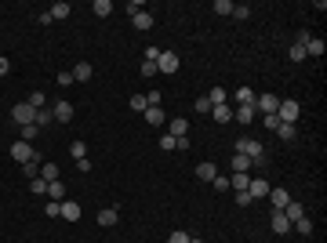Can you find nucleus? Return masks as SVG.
I'll use <instances>...</instances> for the list:
<instances>
[{
	"label": "nucleus",
	"instance_id": "obj_1",
	"mask_svg": "<svg viewBox=\"0 0 327 243\" xmlns=\"http://www.w3.org/2000/svg\"><path fill=\"white\" fill-rule=\"evenodd\" d=\"M236 152H240V156H248V160H251V167H258V171L269 164V156H265V145H262L258 138H251V135L236 138Z\"/></svg>",
	"mask_w": 327,
	"mask_h": 243
},
{
	"label": "nucleus",
	"instance_id": "obj_2",
	"mask_svg": "<svg viewBox=\"0 0 327 243\" xmlns=\"http://www.w3.org/2000/svg\"><path fill=\"white\" fill-rule=\"evenodd\" d=\"M298 116H302V105L295 98H280V105H276V120L280 124H295Z\"/></svg>",
	"mask_w": 327,
	"mask_h": 243
},
{
	"label": "nucleus",
	"instance_id": "obj_3",
	"mask_svg": "<svg viewBox=\"0 0 327 243\" xmlns=\"http://www.w3.org/2000/svg\"><path fill=\"white\" fill-rule=\"evenodd\" d=\"M11 120H15L18 127H26V124H36V109H33L29 102H18V105L11 109Z\"/></svg>",
	"mask_w": 327,
	"mask_h": 243
},
{
	"label": "nucleus",
	"instance_id": "obj_4",
	"mask_svg": "<svg viewBox=\"0 0 327 243\" xmlns=\"http://www.w3.org/2000/svg\"><path fill=\"white\" fill-rule=\"evenodd\" d=\"M11 156L18 160V164H29V160H40V156H36V149H33L29 142H22V138L11 145Z\"/></svg>",
	"mask_w": 327,
	"mask_h": 243
},
{
	"label": "nucleus",
	"instance_id": "obj_5",
	"mask_svg": "<svg viewBox=\"0 0 327 243\" xmlns=\"http://www.w3.org/2000/svg\"><path fill=\"white\" fill-rule=\"evenodd\" d=\"M276 105H280V98H276V95H255V113L273 116V113H276Z\"/></svg>",
	"mask_w": 327,
	"mask_h": 243
},
{
	"label": "nucleus",
	"instance_id": "obj_6",
	"mask_svg": "<svg viewBox=\"0 0 327 243\" xmlns=\"http://www.w3.org/2000/svg\"><path fill=\"white\" fill-rule=\"evenodd\" d=\"M269 204H273V211H283V207L291 204V192L280 189V185H273V189H269Z\"/></svg>",
	"mask_w": 327,
	"mask_h": 243
},
{
	"label": "nucleus",
	"instance_id": "obj_7",
	"mask_svg": "<svg viewBox=\"0 0 327 243\" xmlns=\"http://www.w3.org/2000/svg\"><path fill=\"white\" fill-rule=\"evenodd\" d=\"M58 218L62 222H80V204L76 200H62L58 204Z\"/></svg>",
	"mask_w": 327,
	"mask_h": 243
},
{
	"label": "nucleus",
	"instance_id": "obj_8",
	"mask_svg": "<svg viewBox=\"0 0 327 243\" xmlns=\"http://www.w3.org/2000/svg\"><path fill=\"white\" fill-rule=\"evenodd\" d=\"M51 116L58 120V124H69V120H73V102H66V98H58V102L51 105Z\"/></svg>",
	"mask_w": 327,
	"mask_h": 243
},
{
	"label": "nucleus",
	"instance_id": "obj_9",
	"mask_svg": "<svg viewBox=\"0 0 327 243\" xmlns=\"http://www.w3.org/2000/svg\"><path fill=\"white\" fill-rule=\"evenodd\" d=\"M156 69H160V73H178V55H175V51H160Z\"/></svg>",
	"mask_w": 327,
	"mask_h": 243
},
{
	"label": "nucleus",
	"instance_id": "obj_10",
	"mask_svg": "<svg viewBox=\"0 0 327 243\" xmlns=\"http://www.w3.org/2000/svg\"><path fill=\"white\" fill-rule=\"evenodd\" d=\"M69 73H73V84H76V80H80V84H88V80L95 76V69H91V62H76V65H73Z\"/></svg>",
	"mask_w": 327,
	"mask_h": 243
},
{
	"label": "nucleus",
	"instance_id": "obj_11",
	"mask_svg": "<svg viewBox=\"0 0 327 243\" xmlns=\"http://www.w3.org/2000/svg\"><path fill=\"white\" fill-rule=\"evenodd\" d=\"M269 229H273L276 236H283V232H291V222L283 218V211H273V218H269Z\"/></svg>",
	"mask_w": 327,
	"mask_h": 243
},
{
	"label": "nucleus",
	"instance_id": "obj_12",
	"mask_svg": "<svg viewBox=\"0 0 327 243\" xmlns=\"http://www.w3.org/2000/svg\"><path fill=\"white\" fill-rule=\"evenodd\" d=\"M215 174H218V167L211 164V160H203V164H196V178H200V182H208V185H211V182H215Z\"/></svg>",
	"mask_w": 327,
	"mask_h": 243
},
{
	"label": "nucleus",
	"instance_id": "obj_13",
	"mask_svg": "<svg viewBox=\"0 0 327 243\" xmlns=\"http://www.w3.org/2000/svg\"><path fill=\"white\" fill-rule=\"evenodd\" d=\"M269 182L265 178H251V185H248V192H251V200H262V196H269Z\"/></svg>",
	"mask_w": 327,
	"mask_h": 243
},
{
	"label": "nucleus",
	"instance_id": "obj_14",
	"mask_svg": "<svg viewBox=\"0 0 327 243\" xmlns=\"http://www.w3.org/2000/svg\"><path fill=\"white\" fill-rule=\"evenodd\" d=\"M233 116H236V124H255V116H258V113H255V105H236Z\"/></svg>",
	"mask_w": 327,
	"mask_h": 243
},
{
	"label": "nucleus",
	"instance_id": "obj_15",
	"mask_svg": "<svg viewBox=\"0 0 327 243\" xmlns=\"http://www.w3.org/2000/svg\"><path fill=\"white\" fill-rule=\"evenodd\" d=\"M48 200H55V204H62V200H66V185H62V178H58V182H48Z\"/></svg>",
	"mask_w": 327,
	"mask_h": 243
},
{
	"label": "nucleus",
	"instance_id": "obj_16",
	"mask_svg": "<svg viewBox=\"0 0 327 243\" xmlns=\"http://www.w3.org/2000/svg\"><path fill=\"white\" fill-rule=\"evenodd\" d=\"M131 26L142 29V33H149V29H153V15H149V11H138V15L131 18Z\"/></svg>",
	"mask_w": 327,
	"mask_h": 243
},
{
	"label": "nucleus",
	"instance_id": "obj_17",
	"mask_svg": "<svg viewBox=\"0 0 327 243\" xmlns=\"http://www.w3.org/2000/svg\"><path fill=\"white\" fill-rule=\"evenodd\" d=\"M208 102H211V109H215V105H226V102H229V91H226V87H211V91H208Z\"/></svg>",
	"mask_w": 327,
	"mask_h": 243
},
{
	"label": "nucleus",
	"instance_id": "obj_18",
	"mask_svg": "<svg viewBox=\"0 0 327 243\" xmlns=\"http://www.w3.org/2000/svg\"><path fill=\"white\" fill-rule=\"evenodd\" d=\"M116 222H120L116 207H102V211H98V225H106V229H109V225H116Z\"/></svg>",
	"mask_w": 327,
	"mask_h": 243
},
{
	"label": "nucleus",
	"instance_id": "obj_19",
	"mask_svg": "<svg viewBox=\"0 0 327 243\" xmlns=\"http://www.w3.org/2000/svg\"><path fill=\"white\" fill-rule=\"evenodd\" d=\"M233 102H236V105H255V91H251V87H236Z\"/></svg>",
	"mask_w": 327,
	"mask_h": 243
},
{
	"label": "nucleus",
	"instance_id": "obj_20",
	"mask_svg": "<svg viewBox=\"0 0 327 243\" xmlns=\"http://www.w3.org/2000/svg\"><path fill=\"white\" fill-rule=\"evenodd\" d=\"M146 124H149V127H160V124H163V109H160V105H149V109H146Z\"/></svg>",
	"mask_w": 327,
	"mask_h": 243
},
{
	"label": "nucleus",
	"instance_id": "obj_21",
	"mask_svg": "<svg viewBox=\"0 0 327 243\" xmlns=\"http://www.w3.org/2000/svg\"><path fill=\"white\" fill-rule=\"evenodd\" d=\"M302 214H305V207L298 204V200H291V204H288V207H283V218H288V222H298Z\"/></svg>",
	"mask_w": 327,
	"mask_h": 243
},
{
	"label": "nucleus",
	"instance_id": "obj_22",
	"mask_svg": "<svg viewBox=\"0 0 327 243\" xmlns=\"http://www.w3.org/2000/svg\"><path fill=\"white\" fill-rule=\"evenodd\" d=\"M168 135H175V138H186V135H189V124H186L182 116H175V120H171V127H168Z\"/></svg>",
	"mask_w": 327,
	"mask_h": 243
},
{
	"label": "nucleus",
	"instance_id": "obj_23",
	"mask_svg": "<svg viewBox=\"0 0 327 243\" xmlns=\"http://www.w3.org/2000/svg\"><path fill=\"white\" fill-rule=\"evenodd\" d=\"M211 116L218 120V124H229V120H233V105H229V102H226V105H215Z\"/></svg>",
	"mask_w": 327,
	"mask_h": 243
},
{
	"label": "nucleus",
	"instance_id": "obj_24",
	"mask_svg": "<svg viewBox=\"0 0 327 243\" xmlns=\"http://www.w3.org/2000/svg\"><path fill=\"white\" fill-rule=\"evenodd\" d=\"M302 48H305V55H313V58H320V55H323V40H316V36H309V40H305V44H302Z\"/></svg>",
	"mask_w": 327,
	"mask_h": 243
},
{
	"label": "nucleus",
	"instance_id": "obj_25",
	"mask_svg": "<svg viewBox=\"0 0 327 243\" xmlns=\"http://www.w3.org/2000/svg\"><path fill=\"white\" fill-rule=\"evenodd\" d=\"M69 15H73V8H69V4H66V0H58V4H55V8H51V22H55V18H58V22H62V18H69Z\"/></svg>",
	"mask_w": 327,
	"mask_h": 243
},
{
	"label": "nucleus",
	"instance_id": "obj_26",
	"mask_svg": "<svg viewBox=\"0 0 327 243\" xmlns=\"http://www.w3.org/2000/svg\"><path fill=\"white\" fill-rule=\"evenodd\" d=\"M40 178H44V182H58V167L44 160V164H40Z\"/></svg>",
	"mask_w": 327,
	"mask_h": 243
},
{
	"label": "nucleus",
	"instance_id": "obj_27",
	"mask_svg": "<svg viewBox=\"0 0 327 243\" xmlns=\"http://www.w3.org/2000/svg\"><path fill=\"white\" fill-rule=\"evenodd\" d=\"M91 11H95L98 18H109V15H113V4H109V0H95V4H91Z\"/></svg>",
	"mask_w": 327,
	"mask_h": 243
},
{
	"label": "nucleus",
	"instance_id": "obj_28",
	"mask_svg": "<svg viewBox=\"0 0 327 243\" xmlns=\"http://www.w3.org/2000/svg\"><path fill=\"white\" fill-rule=\"evenodd\" d=\"M40 164H44V160H29V164H22V174H26V178L33 182V178L40 174Z\"/></svg>",
	"mask_w": 327,
	"mask_h": 243
},
{
	"label": "nucleus",
	"instance_id": "obj_29",
	"mask_svg": "<svg viewBox=\"0 0 327 243\" xmlns=\"http://www.w3.org/2000/svg\"><path fill=\"white\" fill-rule=\"evenodd\" d=\"M29 192H33V196H48V182H44V178L36 174V178L29 182Z\"/></svg>",
	"mask_w": 327,
	"mask_h": 243
},
{
	"label": "nucleus",
	"instance_id": "obj_30",
	"mask_svg": "<svg viewBox=\"0 0 327 243\" xmlns=\"http://www.w3.org/2000/svg\"><path fill=\"white\" fill-rule=\"evenodd\" d=\"M236 171H243V174L251 171V160H248V156H240V152L233 156V174H236Z\"/></svg>",
	"mask_w": 327,
	"mask_h": 243
},
{
	"label": "nucleus",
	"instance_id": "obj_31",
	"mask_svg": "<svg viewBox=\"0 0 327 243\" xmlns=\"http://www.w3.org/2000/svg\"><path fill=\"white\" fill-rule=\"evenodd\" d=\"M295 229H298V236H313V218H305V214H302V218L295 222Z\"/></svg>",
	"mask_w": 327,
	"mask_h": 243
},
{
	"label": "nucleus",
	"instance_id": "obj_32",
	"mask_svg": "<svg viewBox=\"0 0 327 243\" xmlns=\"http://www.w3.org/2000/svg\"><path fill=\"white\" fill-rule=\"evenodd\" d=\"M276 135H280L283 142H295V135H298V131H295V124H280V127H276Z\"/></svg>",
	"mask_w": 327,
	"mask_h": 243
},
{
	"label": "nucleus",
	"instance_id": "obj_33",
	"mask_svg": "<svg viewBox=\"0 0 327 243\" xmlns=\"http://www.w3.org/2000/svg\"><path fill=\"white\" fill-rule=\"evenodd\" d=\"M48 124H55L51 109H36V127H48Z\"/></svg>",
	"mask_w": 327,
	"mask_h": 243
},
{
	"label": "nucleus",
	"instance_id": "obj_34",
	"mask_svg": "<svg viewBox=\"0 0 327 243\" xmlns=\"http://www.w3.org/2000/svg\"><path fill=\"white\" fill-rule=\"evenodd\" d=\"M288 55H291V62H305V58H309V55H305V48H302V44H295V40H291V51H288Z\"/></svg>",
	"mask_w": 327,
	"mask_h": 243
},
{
	"label": "nucleus",
	"instance_id": "obj_35",
	"mask_svg": "<svg viewBox=\"0 0 327 243\" xmlns=\"http://www.w3.org/2000/svg\"><path fill=\"white\" fill-rule=\"evenodd\" d=\"M128 105H131L135 113H146V109H149V102H146V95H131V102H128Z\"/></svg>",
	"mask_w": 327,
	"mask_h": 243
},
{
	"label": "nucleus",
	"instance_id": "obj_36",
	"mask_svg": "<svg viewBox=\"0 0 327 243\" xmlns=\"http://www.w3.org/2000/svg\"><path fill=\"white\" fill-rule=\"evenodd\" d=\"M36 135H40V127H36V124H26V127H22V135H18V138H22V142H29V145H33V138H36Z\"/></svg>",
	"mask_w": 327,
	"mask_h": 243
},
{
	"label": "nucleus",
	"instance_id": "obj_37",
	"mask_svg": "<svg viewBox=\"0 0 327 243\" xmlns=\"http://www.w3.org/2000/svg\"><path fill=\"white\" fill-rule=\"evenodd\" d=\"M193 109H196L200 116H208V113H211V102H208V95H200V98L193 102Z\"/></svg>",
	"mask_w": 327,
	"mask_h": 243
},
{
	"label": "nucleus",
	"instance_id": "obj_38",
	"mask_svg": "<svg viewBox=\"0 0 327 243\" xmlns=\"http://www.w3.org/2000/svg\"><path fill=\"white\" fill-rule=\"evenodd\" d=\"M69 156H73V160H84V156H88V145H84V142H73V145H69Z\"/></svg>",
	"mask_w": 327,
	"mask_h": 243
},
{
	"label": "nucleus",
	"instance_id": "obj_39",
	"mask_svg": "<svg viewBox=\"0 0 327 243\" xmlns=\"http://www.w3.org/2000/svg\"><path fill=\"white\" fill-rule=\"evenodd\" d=\"M211 11H215V15H233V4H229V0H215Z\"/></svg>",
	"mask_w": 327,
	"mask_h": 243
},
{
	"label": "nucleus",
	"instance_id": "obj_40",
	"mask_svg": "<svg viewBox=\"0 0 327 243\" xmlns=\"http://www.w3.org/2000/svg\"><path fill=\"white\" fill-rule=\"evenodd\" d=\"M233 18H236V22L251 18V8H248V4H233Z\"/></svg>",
	"mask_w": 327,
	"mask_h": 243
},
{
	"label": "nucleus",
	"instance_id": "obj_41",
	"mask_svg": "<svg viewBox=\"0 0 327 243\" xmlns=\"http://www.w3.org/2000/svg\"><path fill=\"white\" fill-rule=\"evenodd\" d=\"M29 105H33V109H48V95L33 91V95H29Z\"/></svg>",
	"mask_w": 327,
	"mask_h": 243
},
{
	"label": "nucleus",
	"instance_id": "obj_42",
	"mask_svg": "<svg viewBox=\"0 0 327 243\" xmlns=\"http://www.w3.org/2000/svg\"><path fill=\"white\" fill-rule=\"evenodd\" d=\"M211 189H218V192H229V174H215Z\"/></svg>",
	"mask_w": 327,
	"mask_h": 243
},
{
	"label": "nucleus",
	"instance_id": "obj_43",
	"mask_svg": "<svg viewBox=\"0 0 327 243\" xmlns=\"http://www.w3.org/2000/svg\"><path fill=\"white\" fill-rule=\"evenodd\" d=\"M156 73H160V69H156V62H146V58H142V76L149 80V76H156Z\"/></svg>",
	"mask_w": 327,
	"mask_h": 243
},
{
	"label": "nucleus",
	"instance_id": "obj_44",
	"mask_svg": "<svg viewBox=\"0 0 327 243\" xmlns=\"http://www.w3.org/2000/svg\"><path fill=\"white\" fill-rule=\"evenodd\" d=\"M168 243H189V232H186V229H175V232H171V239H168Z\"/></svg>",
	"mask_w": 327,
	"mask_h": 243
},
{
	"label": "nucleus",
	"instance_id": "obj_45",
	"mask_svg": "<svg viewBox=\"0 0 327 243\" xmlns=\"http://www.w3.org/2000/svg\"><path fill=\"white\" fill-rule=\"evenodd\" d=\"M160 149H163V152H175V135H163V138H160Z\"/></svg>",
	"mask_w": 327,
	"mask_h": 243
},
{
	"label": "nucleus",
	"instance_id": "obj_46",
	"mask_svg": "<svg viewBox=\"0 0 327 243\" xmlns=\"http://www.w3.org/2000/svg\"><path fill=\"white\" fill-rule=\"evenodd\" d=\"M236 204H240V207H251L255 200H251V192H248V189H243V192H236Z\"/></svg>",
	"mask_w": 327,
	"mask_h": 243
},
{
	"label": "nucleus",
	"instance_id": "obj_47",
	"mask_svg": "<svg viewBox=\"0 0 327 243\" xmlns=\"http://www.w3.org/2000/svg\"><path fill=\"white\" fill-rule=\"evenodd\" d=\"M262 127H269V131H276V127H280V120H276V113H273V116H262Z\"/></svg>",
	"mask_w": 327,
	"mask_h": 243
},
{
	"label": "nucleus",
	"instance_id": "obj_48",
	"mask_svg": "<svg viewBox=\"0 0 327 243\" xmlns=\"http://www.w3.org/2000/svg\"><path fill=\"white\" fill-rule=\"evenodd\" d=\"M69 84H73V73L62 69V73H58V87H69Z\"/></svg>",
	"mask_w": 327,
	"mask_h": 243
},
{
	"label": "nucleus",
	"instance_id": "obj_49",
	"mask_svg": "<svg viewBox=\"0 0 327 243\" xmlns=\"http://www.w3.org/2000/svg\"><path fill=\"white\" fill-rule=\"evenodd\" d=\"M76 171H80V174H88V171H91V160H88V156H84V160H76Z\"/></svg>",
	"mask_w": 327,
	"mask_h": 243
},
{
	"label": "nucleus",
	"instance_id": "obj_50",
	"mask_svg": "<svg viewBox=\"0 0 327 243\" xmlns=\"http://www.w3.org/2000/svg\"><path fill=\"white\" fill-rule=\"evenodd\" d=\"M146 102H149V105H160V102H163V95H160V91H149V95H146Z\"/></svg>",
	"mask_w": 327,
	"mask_h": 243
},
{
	"label": "nucleus",
	"instance_id": "obj_51",
	"mask_svg": "<svg viewBox=\"0 0 327 243\" xmlns=\"http://www.w3.org/2000/svg\"><path fill=\"white\" fill-rule=\"evenodd\" d=\"M44 214H51V218H58V204H55V200H48V207H44Z\"/></svg>",
	"mask_w": 327,
	"mask_h": 243
},
{
	"label": "nucleus",
	"instance_id": "obj_52",
	"mask_svg": "<svg viewBox=\"0 0 327 243\" xmlns=\"http://www.w3.org/2000/svg\"><path fill=\"white\" fill-rule=\"evenodd\" d=\"M175 149H178V152H186V149H189V135H186V138H175Z\"/></svg>",
	"mask_w": 327,
	"mask_h": 243
},
{
	"label": "nucleus",
	"instance_id": "obj_53",
	"mask_svg": "<svg viewBox=\"0 0 327 243\" xmlns=\"http://www.w3.org/2000/svg\"><path fill=\"white\" fill-rule=\"evenodd\" d=\"M8 73H11V62H8L4 55H0V76H8Z\"/></svg>",
	"mask_w": 327,
	"mask_h": 243
},
{
	"label": "nucleus",
	"instance_id": "obj_54",
	"mask_svg": "<svg viewBox=\"0 0 327 243\" xmlns=\"http://www.w3.org/2000/svg\"><path fill=\"white\" fill-rule=\"evenodd\" d=\"M189 243H203V239H196V236H189Z\"/></svg>",
	"mask_w": 327,
	"mask_h": 243
}]
</instances>
